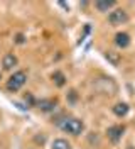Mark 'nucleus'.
<instances>
[{
  "label": "nucleus",
  "instance_id": "1",
  "mask_svg": "<svg viewBox=\"0 0 135 149\" xmlns=\"http://www.w3.org/2000/svg\"><path fill=\"white\" fill-rule=\"evenodd\" d=\"M59 125H61V129H63L64 132L73 134V136H80L81 132L84 130V124H83L80 119H76V117H66Z\"/></svg>",
  "mask_w": 135,
  "mask_h": 149
},
{
  "label": "nucleus",
  "instance_id": "2",
  "mask_svg": "<svg viewBox=\"0 0 135 149\" xmlns=\"http://www.w3.org/2000/svg\"><path fill=\"white\" fill-rule=\"evenodd\" d=\"M26 80H27V74L24 73V71L14 73L9 78V81H7V90H9V92H19V90L26 85Z\"/></svg>",
  "mask_w": 135,
  "mask_h": 149
},
{
  "label": "nucleus",
  "instance_id": "3",
  "mask_svg": "<svg viewBox=\"0 0 135 149\" xmlns=\"http://www.w3.org/2000/svg\"><path fill=\"white\" fill-rule=\"evenodd\" d=\"M128 20V14L123 9H115L113 12H110L108 15V22L111 26H120V24H125Z\"/></svg>",
  "mask_w": 135,
  "mask_h": 149
},
{
  "label": "nucleus",
  "instance_id": "4",
  "mask_svg": "<svg viewBox=\"0 0 135 149\" xmlns=\"http://www.w3.org/2000/svg\"><path fill=\"white\" fill-rule=\"evenodd\" d=\"M123 132H125V129H123L122 125H111V127H108L107 136H108V139L111 141V142H118V141L122 139Z\"/></svg>",
  "mask_w": 135,
  "mask_h": 149
},
{
  "label": "nucleus",
  "instance_id": "5",
  "mask_svg": "<svg viewBox=\"0 0 135 149\" xmlns=\"http://www.w3.org/2000/svg\"><path fill=\"white\" fill-rule=\"evenodd\" d=\"M115 44L118 47H122V49L128 47V44H130V36L127 32H118L117 36H115Z\"/></svg>",
  "mask_w": 135,
  "mask_h": 149
},
{
  "label": "nucleus",
  "instance_id": "6",
  "mask_svg": "<svg viewBox=\"0 0 135 149\" xmlns=\"http://www.w3.org/2000/svg\"><path fill=\"white\" fill-rule=\"evenodd\" d=\"M36 105L42 112H51V110H54V107H56V100H53V98H42V100H39Z\"/></svg>",
  "mask_w": 135,
  "mask_h": 149
},
{
  "label": "nucleus",
  "instance_id": "7",
  "mask_svg": "<svg viewBox=\"0 0 135 149\" xmlns=\"http://www.w3.org/2000/svg\"><path fill=\"white\" fill-rule=\"evenodd\" d=\"M15 65H17V58L12 54V53H9V54L3 56V59H2V66H3L5 70H12Z\"/></svg>",
  "mask_w": 135,
  "mask_h": 149
},
{
  "label": "nucleus",
  "instance_id": "8",
  "mask_svg": "<svg viewBox=\"0 0 135 149\" xmlns=\"http://www.w3.org/2000/svg\"><path fill=\"white\" fill-rule=\"evenodd\" d=\"M95 7L100 10V12H108L111 7H115V2L113 0H98L95 3Z\"/></svg>",
  "mask_w": 135,
  "mask_h": 149
},
{
  "label": "nucleus",
  "instance_id": "9",
  "mask_svg": "<svg viewBox=\"0 0 135 149\" xmlns=\"http://www.w3.org/2000/svg\"><path fill=\"white\" fill-rule=\"evenodd\" d=\"M113 113H115L117 117H125L127 113H128V105H127V103H117V105L113 107Z\"/></svg>",
  "mask_w": 135,
  "mask_h": 149
},
{
  "label": "nucleus",
  "instance_id": "10",
  "mask_svg": "<svg viewBox=\"0 0 135 149\" xmlns=\"http://www.w3.org/2000/svg\"><path fill=\"white\" fill-rule=\"evenodd\" d=\"M51 149H71V144H69L68 141H64V139H56L53 142Z\"/></svg>",
  "mask_w": 135,
  "mask_h": 149
},
{
  "label": "nucleus",
  "instance_id": "11",
  "mask_svg": "<svg viewBox=\"0 0 135 149\" xmlns=\"http://www.w3.org/2000/svg\"><path fill=\"white\" fill-rule=\"evenodd\" d=\"M105 58H107V59L113 66H117L118 63H120V54H118V53H113V51H108V53H105Z\"/></svg>",
  "mask_w": 135,
  "mask_h": 149
},
{
  "label": "nucleus",
  "instance_id": "12",
  "mask_svg": "<svg viewBox=\"0 0 135 149\" xmlns=\"http://www.w3.org/2000/svg\"><path fill=\"white\" fill-rule=\"evenodd\" d=\"M53 80L57 86H64V83H66V76H64V73H61V71H54Z\"/></svg>",
  "mask_w": 135,
  "mask_h": 149
},
{
  "label": "nucleus",
  "instance_id": "13",
  "mask_svg": "<svg viewBox=\"0 0 135 149\" xmlns=\"http://www.w3.org/2000/svg\"><path fill=\"white\" fill-rule=\"evenodd\" d=\"M68 98H69V102H71V103H74L76 100H78V95H76V92H74V90H71V92L68 93Z\"/></svg>",
  "mask_w": 135,
  "mask_h": 149
},
{
  "label": "nucleus",
  "instance_id": "14",
  "mask_svg": "<svg viewBox=\"0 0 135 149\" xmlns=\"http://www.w3.org/2000/svg\"><path fill=\"white\" fill-rule=\"evenodd\" d=\"M15 42L22 44V42H24V36H22V34H17V37H15Z\"/></svg>",
  "mask_w": 135,
  "mask_h": 149
},
{
  "label": "nucleus",
  "instance_id": "15",
  "mask_svg": "<svg viewBox=\"0 0 135 149\" xmlns=\"http://www.w3.org/2000/svg\"><path fill=\"white\" fill-rule=\"evenodd\" d=\"M26 100L29 103H34V98H32V95H30V93H27V95H26Z\"/></svg>",
  "mask_w": 135,
  "mask_h": 149
},
{
  "label": "nucleus",
  "instance_id": "16",
  "mask_svg": "<svg viewBox=\"0 0 135 149\" xmlns=\"http://www.w3.org/2000/svg\"><path fill=\"white\" fill-rule=\"evenodd\" d=\"M128 149H135V148H128Z\"/></svg>",
  "mask_w": 135,
  "mask_h": 149
},
{
  "label": "nucleus",
  "instance_id": "17",
  "mask_svg": "<svg viewBox=\"0 0 135 149\" xmlns=\"http://www.w3.org/2000/svg\"><path fill=\"white\" fill-rule=\"evenodd\" d=\"M0 78H2V74H0Z\"/></svg>",
  "mask_w": 135,
  "mask_h": 149
}]
</instances>
